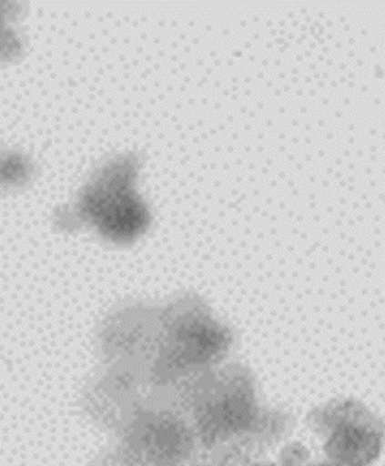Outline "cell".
<instances>
[{"label": "cell", "instance_id": "4", "mask_svg": "<svg viewBox=\"0 0 385 466\" xmlns=\"http://www.w3.org/2000/svg\"><path fill=\"white\" fill-rule=\"evenodd\" d=\"M307 421L322 440L325 455L332 464L370 466L382 454L383 421L362 401H328L312 410Z\"/></svg>", "mask_w": 385, "mask_h": 466}, {"label": "cell", "instance_id": "3", "mask_svg": "<svg viewBox=\"0 0 385 466\" xmlns=\"http://www.w3.org/2000/svg\"><path fill=\"white\" fill-rule=\"evenodd\" d=\"M159 403L135 419L117 456L104 466H197L198 441L177 393L165 389Z\"/></svg>", "mask_w": 385, "mask_h": 466}, {"label": "cell", "instance_id": "5", "mask_svg": "<svg viewBox=\"0 0 385 466\" xmlns=\"http://www.w3.org/2000/svg\"><path fill=\"white\" fill-rule=\"evenodd\" d=\"M305 447L299 446V444L297 443V464L298 466H337L335 464L330 463V461H328V463H325V461H322V463H308L307 459V465L303 464V461H305L306 457H303L305 455ZM282 463L279 466H295L294 461V451H293V444L292 446L288 447L286 449V451L284 454H282Z\"/></svg>", "mask_w": 385, "mask_h": 466}, {"label": "cell", "instance_id": "2", "mask_svg": "<svg viewBox=\"0 0 385 466\" xmlns=\"http://www.w3.org/2000/svg\"><path fill=\"white\" fill-rule=\"evenodd\" d=\"M235 344L232 327L195 293L177 295L159 308L152 356V379L173 389L222 365Z\"/></svg>", "mask_w": 385, "mask_h": 466}, {"label": "cell", "instance_id": "1", "mask_svg": "<svg viewBox=\"0 0 385 466\" xmlns=\"http://www.w3.org/2000/svg\"><path fill=\"white\" fill-rule=\"evenodd\" d=\"M174 390L204 465L256 466L292 431L293 419L263 403L254 374L242 363H222Z\"/></svg>", "mask_w": 385, "mask_h": 466}]
</instances>
